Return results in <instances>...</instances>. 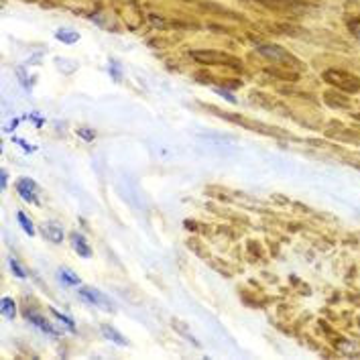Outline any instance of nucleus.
<instances>
[{
    "label": "nucleus",
    "mask_w": 360,
    "mask_h": 360,
    "mask_svg": "<svg viewBox=\"0 0 360 360\" xmlns=\"http://www.w3.org/2000/svg\"><path fill=\"white\" fill-rule=\"evenodd\" d=\"M324 79L330 82L332 86L344 90V92H356L360 90V79L354 77L352 73H346V71H336V69H330L324 73Z\"/></svg>",
    "instance_id": "f257e3e1"
},
{
    "label": "nucleus",
    "mask_w": 360,
    "mask_h": 360,
    "mask_svg": "<svg viewBox=\"0 0 360 360\" xmlns=\"http://www.w3.org/2000/svg\"><path fill=\"white\" fill-rule=\"evenodd\" d=\"M79 297L84 301H88V303H92V305H96V307H100V309H106V311H114L116 309L114 301L110 299L106 293H102V291H98L94 287H82L79 289Z\"/></svg>",
    "instance_id": "f03ea898"
},
{
    "label": "nucleus",
    "mask_w": 360,
    "mask_h": 360,
    "mask_svg": "<svg viewBox=\"0 0 360 360\" xmlns=\"http://www.w3.org/2000/svg\"><path fill=\"white\" fill-rule=\"evenodd\" d=\"M189 55L199 63H206V65H212V63L214 65H230V63L238 65V59L224 55V53H218V51H191Z\"/></svg>",
    "instance_id": "7ed1b4c3"
},
{
    "label": "nucleus",
    "mask_w": 360,
    "mask_h": 360,
    "mask_svg": "<svg viewBox=\"0 0 360 360\" xmlns=\"http://www.w3.org/2000/svg\"><path fill=\"white\" fill-rule=\"evenodd\" d=\"M258 53L265 55V57H269L271 61H277V63H295V59L283 47H277V45H261Z\"/></svg>",
    "instance_id": "20e7f679"
},
{
    "label": "nucleus",
    "mask_w": 360,
    "mask_h": 360,
    "mask_svg": "<svg viewBox=\"0 0 360 360\" xmlns=\"http://www.w3.org/2000/svg\"><path fill=\"white\" fill-rule=\"evenodd\" d=\"M16 189H18V193H21V197H23L25 202H29V204H37V185H35V181L33 179H29V177L18 179Z\"/></svg>",
    "instance_id": "39448f33"
},
{
    "label": "nucleus",
    "mask_w": 360,
    "mask_h": 360,
    "mask_svg": "<svg viewBox=\"0 0 360 360\" xmlns=\"http://www.w3.org/2000/svg\"><path fill=\"white\" fill-rule=\"evenodd\" d=\"M25 317H27V319H29L33 326H37L39 330H43L45 334H51V336H59V332H57V330H55V328H53V326H51V324H49V322H47L43 315H39V313H33V311H25Z\"/></svg>",
    "instance_id": "423d86ee"
},
{
    "label": "nucleus",
    "mask_w": 360,
    "mask_h": 360,
    "mask_svg": "<svg viewBox=\"0 0 360 360\" xmlns=\"http://www.w3.org/2000/svg\"><path fill=\"white\" fill-rule=\"evenodd\" d=\"M71 244H73V248H75V252L79 254V256H86V258H90L92 256V248L88 246V240L84 238L79 232H71Z\"/></svg>",
    "instance_id": "0eeeda50"
},
{
    "label": "nucleus",
    "mask_w": 360,
    "mask_h": 360,
    "mask_svg": "<svg viewBox=\"0 0 360 360\" xmlns=\"http://www.w3.org/2000/svg\"><path fill=\"white\" fill-rule=\"evenodd\" d=\"M102 336L106 338V340H110V342H114V344H118V346H128V340L120 334L118 330H114L112 326H102Z\"/></svg>",
    "instance_id": "6e6552de"
},
{
    "label": "nucleus",
    "mask_w": 360,
    "mask_h": 360,
    "mask_svg": "<svg viewBox=\"0 0 360 360\" xmlns=\"http://www.w3.org/2000/svg\"><path fill=\"white\" fill-rule=\"evenodd\" d=\"M43 234L51 240V242H55V244L63 242V228H59L57 224H45L43 226Z\"/></svg>",
    "instance_id": "1a4fd4ad"
},
{
    "label": "nucleus",
    "mask_w": 360,
    "mask_h": 360,
    "mask_svg": "<svg viewBox=\"0 0 360 360\" xmlns=\"http://www.w3.org/2000/svg\"><path fill=\"white\" fill-rule=\"evenodd\" d=\"M57 275H59L61 283H65V285H79V277L73 271L65 269V267H61L59 271H57Z\"/></svg>",
    "instance_id": "9d476101"
},
{
    "label": "nucleus",
    "mask_w": 360,
    "mask_h": 360,
    "mask_svg": "<svg viewBox=\"0 0 360 360\" xmlns=\"http://www.w3.org/2000/svg\"><path fill=\"white\" fill-rule=\"evenodd\" d=\"M55 37L63 41V43H75V41H79V35L75 33V31H65V29H59L57 33H55Z\"/></svg>",
    "instance_id": "9b49d317"
},
{
    "label": "nucleus",
    "mask_w": 360,
    "mask_h": 360,
    "mask_svg": "<svg viewBox=\"0 0 360 360\" xmlns=\"http://www.w3.org/2000/svg\"><path fill=\"white\" fill-rule=\"evenodd\" d=\"M16 220L21 222V226L25 228V232H27L29 236H35V228H33V222L27 218V214H25V212H16Z\"/></svg>",
    "instance_id": "f8f14e48"
},
{
    "label": "nucleus",
    "mask_w": 360,
    "mask_h": 360,
    "mask_svg": "<svg viewBox=\"0 0 360 360\" xmlns=\"http://www.w3.org/2000/svg\"><path fill=\"white\" fill-rule=\"evenodd\" d=\"M2 313H4L8 319L14 317V313H16V305H14V301L10 299V297H4V299H2Z\"/></svg>",
    "instance_id": "ddd939ff"
},
{
    "label": "nucleus",
    "mask_w": 360,
    "mask_h": 360,
    "mask_svg": "<svg viewBox=\"0 0 360 360\" xmlns=\"http://www.w3.org/2000/svg\"><path fill=\"white\" fill-rule=\"evenodd\" d=\"M8 265H10V271L18 277V279H25L27 275H25V271H23V267L16 263V258H8Z\"/></svg>",
    "instance_id": "4468645a"
},
{
    "label": "nucleus",
    "mask_w": 360,
    "mask_h": 360,
    "mask_svg": "<svg viewBox=\"0 0 360 360\" xmlns=\"http://www.w3.org/2000/svg\"><path fill=\"white\" fill-rule=\"evenodd\" d=\"M51 313H53V315H55L57 319H61L63 324H67V328H69L71 332H75V324H73V319H71V317H67V315H63V313H59L57 309H51Z\"/></svg>",
    "instance_id": "2eb2a0df"
},
{
    "label": "nucleus",
    "mask_w": 360,
    "mask_h": 360,
    "mask_svg": "<svg viewBox=\"0 0 360 360\" xmlns=\"http://www.w3.org/2000/svg\"><path fill=\"white\" fill-rule=\"evenodd\" d=\"M218 94H222L226 100H230V102H236V98L232 96V94H228V92H224V90H218Z\"/></svg>",
    "instance_id": "dca6fc26"
}]
</instances>
